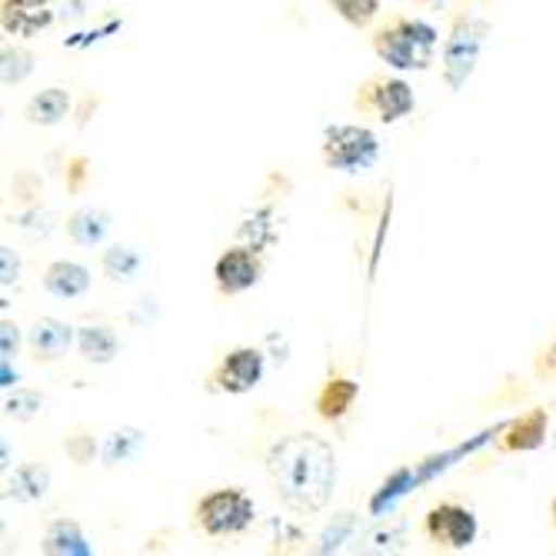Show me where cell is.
<instances>
[{"mask_svg": "<svg viewBox=\"0 0 556 556\" xmlns=\"http://www.w3.org/2000/svg\"><path fill=\"white\" fill-rule=\"evenodd\" d=\"M40 549L50 553V556H90L93 553V546L87 543L77 520H54V523H50L43 530Z\"/></svg>", "mask_w": 556, "mask_h": 556, "instance_id": "9a60e30c", "label": "cell"}, {"mask_svg": "<svg viewBox=\"0 0 556 556\" xmlns=\"http://www.w3.org/2000/svg\"><path fill=\"white\" fill-rule=\"evenodd\" d=\"M370 43H374V54L393 71H427L437 61L440 34L433 24L420 17L393 14L387 24L374 30Z\"/></svg>", "mask_w": 556, "mask_h": 556, "instance_id": "7a4b0ae2", "label": "cell"}, {"mask_svg": "<svg viewBox=\"0 0 556 556\" xmlns=\"http://www.w3.org/2000/svg\"><path fill=\"white\" fill-rule=\"evenodd\" d=\"M111 233V214L97 207H80L67 217V237L77 247H97Z\"/></svg>", "mask_w": 556, "mask_h": 556, "instance_id": "ac0fdd59", "label": "cell"}, {"mask_svg": "<svg viewBox=\"0 0 556 556\" xmlns=\"http://www.w3.org/2000/svg\"><path fill=\"white\" fill-rule=\"evenodd\" d=\"M549 433V410L546 407H533L523 417H517L500 437V450L503 453H533L546 443Z\"/></svg>", "mask_w": 556, "mask_h": 556, "instance_id": "7c38bea8", "label": "cell"}, {"mask_svg": "<svg viewBox=\"0 0 556 556\" xmlns=\"http://www.w3.org/2000/svg\"><path fill=\"white\" fill-rule=\"evenodd\" d=\"M93 453H97V443H93V437H87V433H74V437H67V457L74 460V464H90L93 460Z\"/></svg>", "mask_w": 556, "mask_h": 556, "instance_id": "d4e9b609", "label": "cell"}, {"mask_svg": "<svg viewBox=\"0 0 556 556\" xmlns=\"http://www.w3.org/2000/svg\"><path fill=\"white\" fill-rule=\"evenodd\" d=\"M77 350L87 364H111L117 353H121V340L111 327L104 324H90V327H80L77 330Z\"/></svg>", "mask_w": 556, "mask_h": 556, "instance_id": "e0dca14e", "label": "cell"}, {"mask_svg": "<svg viewBox=\"0 0 556 556\" xmlns=\"http://www.w3.org/2000/svg\"><path fill=\"white\" fill-rule=\"evenodd\" d=\"M0 261H4V287H11V283H17L21 280V261H17V254L11 247H0Z\"/></svg>", "mask_w": 556, "mask_h": 556, "instance_id": "4316f807", "label": "cell"}, {"mask_svg": "<svg viewBox=\"0 0 556 556\" xmlns=\"http://www.w3.org/2000/svg\"><path fill=\"white\" fill-rule=\"evenodd\" d=\"M0 357L4 361H14L17 357V350H21V327L17 324H11V320H4L0 324Z\"/></svg>", "mask_w": 556, "mask_h": 556, "instance_id": "484cf974", "label": "cell"}, {"mask_svg": "<svg viewBox=\"0 0 556 556\" xmlns=\"http://www.w3.org/2000/svg\"><path fill=\"white\" fill-rule=\"evenodd\" d=\"M417 108L414 87L400 77H387V74H374L367 77L357 93H353V111L361 117H377L380 124H396L403 117H410Z\"/></svg>", "mask_w": 556, "mask_h": 556, "instance_id": "5b68a950", "label": "cell"}, {"mask_svg": "<svg viewBox=\"0 0 556 556\" xmlns=\"http://www.w3.org/2000/svg\"><path fill=\"white\" fill-rule=\"evenodd\" d=\"M477 533H480V523H477L473 510L464 507V503H453V500L437 503V507H430L424 517V536L443 553L470 549L477 543Z\"/></svg>", "mask_w": 556, "mask_h": 556, "instance_id": "8992f818", "label": "cell"}, {"mask_svg": "<svg viewBox=\"0 0 556 556\" xmlns=\"http://www.w3.org/2000/svg\"><path fill=\"white\" fill-rule=\"evenodd\" d=\"M50 24H54L50 0H4L0 4V27L11 37H37Z\"/></svg>", "mask_w": 556, "mask_h": 556, "instance_id": "8fae6325", "label": "cell"}, {"mask_svg": "<svg viewBox=\"0 0 556 556\" xmlns=\"http://www.w3.org/2000/svg\"><path fill=\"white\" fill-rule=\"evenodd\" d=\"M71 114V93L64 87H47L34 93L24 108V117L37 127H58Z\"/></svg>", "mask_w": 556, "mask_h": 556, "instance_id": "2e32d148", "label": "cell"}, {"mask_svg": "<svg viewBox=\"0 0 556 556\" xmlns=\"http://www.w3.org/2000/svg\"><path fill=\"white\" fill-rule=\"evenodd\" d=\"M50 490V473L40 464H24L8 477V496L21 500V503H34L43 500Z\"/></svg>", "mask_w": 556, "mask_h": 556, "instance_id": "ffe728a7", "label": "cell"}, {"mask_svg": "<svg viewBox=\"0 0 556 556\" xmlns=\"http://www.w3.org/2000/svg\"><path fill=\"white\" fill-rule=\"evenodd\" d=\"M549 520H553V530H556V496L549 500Z\"/></svg>", "mask_w": 556, "mask_h": 556, "instance_id": "f1b7e54d", "label": "cell"}, {"mask_svg": "<svg viewBox=\"0 0 556 556\" xmlns=\"http://www.w3.org/2000/svg\"><path fill=\"white\" fill-rule=\"evenodd\" d=\"M533 374H536V380H556V337L536 350V357H533Z\"/></svg>", "mask_w": 556, "mask_h": 556, "instance_id": "cb8c5ba5", "label": "cell"}, {"mask_svg": "<svg viewBox=\"0 0 556 556\" xmlns=\"http://www.w3.org/2000/svg\"><path fill=\"white\" fill-rule=\"evenodd\" d=\"M43 290L58 300H77L90 290V270L77 261H54L47 264L43 277H40Z\"/></svg>", "mask_w": 556, "mask_h": 556, "instance_id": "5bb4252c", "label": "cell"}, {"mask_svg": "<svg viewBox=\"0 0 556 556\" xmlns=\"http://www.w3.org/2000/svg\"><path fill=\"white\" fill-rule=\"evenodd\" d=\"M34 71V54L24 47H4V84H21Z\"/></svg>", "mask_w": 556, "mask_h": 556, "instance_id": "7402d4cb", "label": "cell"}, {"mask_svg": "<svg viewBox=\"0 0 556 556\" xmlns=\"http://www.w3.org/2000/svg\"><path fill=\"white\" fill-rule=\"evenodd\" d=\"M67 167H71V184H67V187L77 193V190L84 187V177H87V167H90V161H87V157H74Z\"/></svg>", "mask_w": 556, "mask_h": 556, "instance_id": "83f0119b", "label": "cell"}, {"mask_svg": "<svg viewBox=\"0 0 556 556\" xmlns=\"http://www.w3.org/2000/svg\"><path fill=\"white\" fill-rule=\"evenodd\" d=\"M74 346V327L58 317H40L27 330V350L37 364H58Z\"/></svg>", "mask_w": 556, "mask_h": 556, "instance_id": "30bf717a", "label": "cell"}, {"mask_svg": "<svg viewBox=\"0 0 556 556\" xmlns=\"http://www.w3.org/2000/svg\"><path fill=\"white\" fill-rule=\"evenodd\" d=\"M40 403H43L40 393H34V390H14L8 396V403H4V410H8L11 420H30L40 410Z\"/></svg>", "mask_w": 556, "mask_h": 556, "instance_id": "603a6c76", "label": "cell"}, {"mask_svg": "<svg viewBox=\"0 0 556 556\" xmlns=\"http://www.w3.org/2000/svg\"><path fill=\"white\" fill-rule=\"evenodd\" d=\"M264 370H267V364H264V353L257 346H233L207 374V393L243 396V393L261 387Z\"/></svg>", "mask_w": 556, "mask_h": 556, "instance_id": "52a82bcc", "label": "cell"}, {"mask_svg": "<svg viewBox=\"0 0 556 556\" xmlns=\"http://www.w3.org/2000/svg\"><path fill=\"white\" fill-rule=\"evenodd\" d=\"M380 157V140L370 127L364 124H333L324 134L320 143V161L327 170L340 174H357L374 167Z\"/></svg>", "mask_w": 556, "mask_h": 556, "instance_id": "277c9868", "label": "cell"}, {"mask_svg": "<svg viewBox=\"0 0 556 556\" xmlns=\"http://www.w3.org/2000/svg\"><path fill=\"white\" fill-rule=\"evenodd\" d=\"M143 270V257L140 250L127 247V243H117V247H108L104 254H100V274L114 283H130L137 280V274Z\"/></svg>", "mask_w": 556, "mask_h": 556, "instance_id": "d6986e66", "label": "cell"}, {"mask_svg": "<svg viewBox=\"0 0 556 556\" xmlns=\"http://www.w3.org/2000/svg\"><path fill=\"white\" fill-rule=\"evenodd\" d=\"M267 477L290 514L314 517L333 500L337 450L327 437L311 430L283 433L267 450Z\"/></svg>", "mask_w": 556, "mask_h": 556, "instance_id": "6da1fadb", "label": "cell"}, {"mask_svg": "<svg viewBox=\"0 0 556 556\" xmlns=\"http://www.w3.org/2000/svg\"><path fill=\"white\" fill-rule=\"evenodd\" d=\"M361 396V383L357 380H350V377H327L314 396V414L327 424H337L343 420L350 410H353V403H357Z\"/></svg>", "mask_w": 556, "mask_h": 556, "instance_id": "4fadbf2b", "label": "cell"}, {"mask_svg": "<svg viewBox=\"0 0 556 556\" xmlns=\"http://www.w3.org/2000/svg\"><path fill=\"white\" fill-rule=\"evenodd\" d=\"M254 517H257L254 496H250L243 486H217L193 503L197 530H204L214 540L247 533L254 527Z\"/></svg>", "mask_w": 556, "mask_h": 556, "instance_id": "3957f363", "label": "cell"}, {"mask_svg": "<svg viewBox=\"0 0 556 556\" xmlns=\"http://www.w3.org/2000/svg\"><path fill=\"white\" fill-rule=\"evenodd\" d=\"M264 277V261L257 247H227L214 264V283L220 296H240L254 290Z\"/></svg>", "mask_w": 556, "mask_h": 556, "instance_id": "ba28073f", "label": "cell"}, {"mask_svg": "<svg viewBox=\"0 0 556 556\" xmlns=\"http://www.w3.org/2000/svg\"><path fill=\"white\" fill-rule=\"evenodd\" d=\"M483 27H473V17L470 14H460L457 24H453V34L446 40V50H443V77L446 84L457 90L467 84L470 71H473V61H477V50H480V37Z\"/></svg>", "mask_w": 556, "mask_h": 556, "instance_id": "9c48e42d", "label": "cell"}, {"mask_svg": "<svg viewBox=\"0 0 556 556\" xmlns=\"http://www.w3.org/2000/svg\"><path fill=\"white\" fill-rule=\"evenodd\" d=\"M327 4L337 11V17H343L350 27H370L380 14V0H327Z\"/></svg>", "mask_w": 556, "mask_h": 556, "instance_id": "44dd1931", "label": "cell"}]
</instances>
